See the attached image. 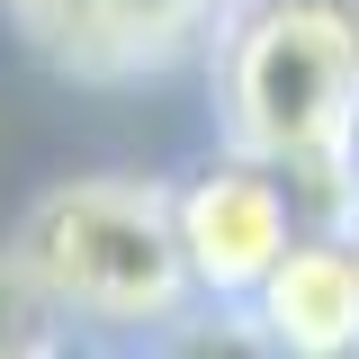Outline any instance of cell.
<instances>
[{
    "label": "cell",
    "instance_id": "obj_1",
    "mask_svg": "<svg viewBox=\"0 0 359 359\" xmlns=\"http://www.w3.org/2000/svg\"><path fill=\"white\" fill-rule=\"evenodd\" d=\"M216 108L243 153L341 207V144L359 117V9L243 0L233 18H216Z\"/></svg>",
    "mask_w": 359,
    "mask_h": 359
},
{
    "label": "cell",
    "instance_id": "obj_2",
    "mask_svg": "<svg viewBox=\"0 0 359 359\" xmlns=\"http://www.w3.org/2000/svg\"><path fill=\"white\" fill-rule=\"evenodd\" d=\"M9 261L45 297V314L81 323H171L189 297L180 216L153 180H63L27 207Z\"/></svg>",
    "mask_w": 359,
    "mask_h": 359
},
{
    "label": "cell",
    "instance_id": "obj_3",
    "mask_svg": "<svg viewBox=\"0 0 359 359\" xmlns=\"http://www.w3.org/2000/svg\"><path fill=\"white\" fill-rule=\"evenodd\" d=\"M180 252H189V287L198 297H252L269 278V261L297 243V198L287 171H269L261 153H216L207 171L171 198Z\"/></svg>",
    "mask_w": 359,
    "mask_h": 359
},
{
    "label": "cell",
    "instance_id": "obj_4",
    "mask_svg": "<svg viewBox=\"0 0 359 359\" xmlns=\"http://www.w3.org/2000/svg\"><path fill=\"white\" fill-rule=\"evenodd\" d=\"M18 36L72 72H153L216 36L224 0H0Z\"/></svg>",
    "mask_w": 359,
    "mask_h": 359
},
{
    "label": "cell",
    "instance_id": "obj_5",
    "mask_svg": "<svg viewBox=\"0 0 359 359\" xmlns=\"http://www.w3.org/2000/svg\"><path fill=\"white\" fill-rule=\"evenodd\" d=\"M243 306H252V323L278 351H306V359L359 351V252L341 243V224L332 233H297Z\"/></svg>",
    "mask_w": 359,
    "mask_h": 359
}]
</instances>
